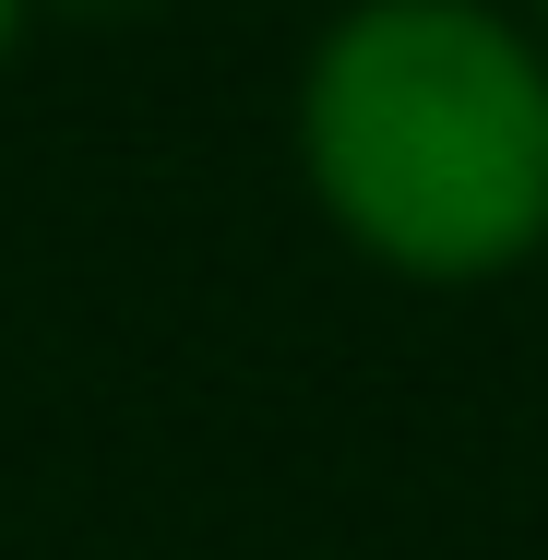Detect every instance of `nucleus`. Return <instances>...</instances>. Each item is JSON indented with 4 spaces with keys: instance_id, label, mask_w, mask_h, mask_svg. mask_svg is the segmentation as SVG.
Returning a JSON list of instances; mask_svg holds the SVG:
<instances>
[{
    "instance_id": "1",
    "label": "nucleus",
    "mask_w": 548,
    "mask_h": 560,
    "mask_svg": "<svg viewBox=\"0 0 548 560\" xmlns=\"http://www.w3.org/2000/svg\"><path fill=\"white\" fill-rule=\"evenodd\" d=\"M311 179L394 275H501L548 238V72L477 0H370L311 60Z\"/></svg>"
},
{
    "instance_id": "2",
    "label": "nucleus",
    "mask_w": 548,
    "mask_h": 560,
    "mask_svg": "<svg viewBox=\"0 0 548 560\" xmlns=\"http://www.w3.org/2000/svg\"><path fill=\"white\" fill-rule=\"evenodd\" d=\"M0 36H12V0H0Z\"/></svg>"
},
{
    "instance_id": "3",
    "label": "nucleus",
    "mask_w": 548,
    "mask_h": 560,
    "mask_svg": "<svg viewBox=\"0 0 548 560\" xmlns=\"http://www.w3.org/2000/svg\"><path fill=\"white\" fill-rule=\"evenodd\" d=\"M84 12H119V0H84Z\"/></svg>"
},
{
    "instance_id": "4",
    "label": "nucleus",
    "mask_w": 548,
    "mask_h": 560,
    "mask_svg": "<svg viewBox=\"0 0 548 560\" xmlns=\"http://www.w3.org/2000/svg\"><path fill=\"white\" fill-rule=\"evenodd\" d=\"M537 12H548V0H537Z\"/></svg>"
}]
</instances>
